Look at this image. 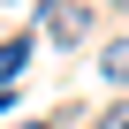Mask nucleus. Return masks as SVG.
Returning <instances> with one entry per match:
<instances>
[{
    "label": "nucleus",
    "mask_w": 129,
    "mask_h": 129,
    "mask_svg": "<svg viewBox=\"0 0 129 129\" xmlns=\"http://www.w3.org/2000/svg\"><path fill=\"white\" fill-rule=\"evenodd\" d=\"M23 129H46V121H23Z\"/></svg>",
    "instance_id": "39448f33"
},
{
    "label": "nucleus",
    "mask_w": 129,
    "mask_h": 129,
    "mask_svg": "<svg viewBox=\"0 0 129 129\" xmlns=\"http://www.w3.org/2000/svg\"><path fill=\"white\" fill-rule=\"evenodd\" d=\"M99 76H106L114 91H129V38H114V46L99 53Z\"/></svg>",
    "instance_id": "7ed1b4c3"
},
{
    "label": "nucleus",
    "mask_w": 129,
    "mask_h": 129,
    "mask_svg": "<svg viewBox=\"0 0 129 129\" xmlns=\"http://www.w3.org/2000/svg\"><path fill=\"white\" fill-rule=\"evenodd\" d=\"M38 30L53 46H84L91 38V8H84V0H38Z\"/></svg>",
    "instance_id": "f257e3e1"
},
{
    "label": "nucleus",
    "mask_w": 129,
    "mask_h": 129,
    "mask_svg": "<svg viewBox=\"0 0 129 129\" xmlns=\"http://www.w3.org/2000/svg\"><path fill=\"white\" fill-rule=\"evenodd\" d=\"M114 8H129V0H114Z\"/></svg>",
    "instance_id": "423d86ee"
},
{
    "label": "nucleus",
    "mask_w": 129,
    "mask_h": 129,
    "mask_svg": "<svg viewBox=\"0 0 129 129\" xmlns=\"http://www.w3.org/2000/svg\"><path fill=\"white\" fill-rule=\"evenodd\" d=\"M30 53H38L30 30H23V38H0V76H23V69H30Z\"/></svg>",
    "instance_id": "f03ea898"
},
{
    "label": "nucleus",
    "mask_w": 129,
    "mask_h": 129,
    "mask_svg": "<svg viewBox=\"0 0 129 129\" xmlns=\"http://www.w3.org/2000/svg\"><path fill=\"white\" fill-rule=\"evenodd\" d=\"M91 129H129V99H114L106 114H91Z\"/></svg>",
    "instance_id": "20e7f679"
}]
</instances>
